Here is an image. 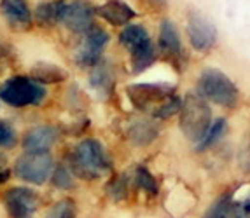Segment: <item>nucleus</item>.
<instances>
[{
  "label": "nucleus",
  "instance_id": "nucleus-12",
  "mask_svg": "<svg viewBox=\"0 0 250 218\" xmlns=\"http://www.w3.org/2000/svg\"><path fill=\"white\" fill-rule=\"evenodd\" d=\"M0 13L16 30H25L32 23V11L26 0H0Z\"/></svg>",
  "mask_w": 250,
  "mask_h": 218
},
{
  "label": "nucleus",
  "instance_id": "nucleus-22",
  "mask_svg": "<svg viewBox=\"0 0 250 218\" xmlns=\"http://www.w3.org/2000/svg\"><path fill=\"white\" fill-rule=\"evenodd\" d=\"M47 218H75V204L72 199L56 202L47 213Z\"/></svg>",
  "mask_w": 250,
  "mask_h": 218
},
{
  "label": "nucleus",
  "instance_id": "nucleus-30",
  "mask_svg": "<svg viewBox=\"0 0 250 218\" xmlns=\"http://www.w3.org/2000/svg\"><path fill=\"white\" fill-rule=\"evenodd\" d=\"M150 9H156V11H161V9L167 7V0H144Z\"/></svg>",
  "mask_w": 250,
  "mask_h": 218
},
{
  "label": "nucleus",
  "instance_id": "nucleus-13",
  "mask_svg": "<svg viewBox=\"0 0 250 218\" xmlns=\"http://www.w3.org/2000/svg\"><path fill=\"white\" fill-rule=\"evenodd\" d=\"M98 14L112 26L129 25V21L137 16L133 9L129 7L128 4H125L123 0H107L105 4H102L98 7Z\"/></svg>",
  "mask_w": 250,
  "mask_h": 218
},
{
  "label": "nucleus",
  "instance_id": "nucleus-14",
  "mask_svg": "<svg viewBox=\"0 0 250 218\" xmlns=\"http://www.w3.org/2000/svg\"><path fill=\"white\" fill-rule=\"evenodd\" d=\"M58 140V131L53 126H39L26 133L23 147L26 152H47Z\"/></svg>",
  "mask_w": 250,
  "mask_h": 218
},
{
  "label": "nucleus",
  "instance_id": "nucleus-26",
  "mask_svg": "<svg viewBox=\"0 0 250 218\" xmlns=\"http://www.w3.org/2000/svg\"><path fill=\"white\" fill-rule=\"evenodd\" d=\"M238 164H240L242 171L249 175L250 173V131L247 133L245 140H243L242 148H240V154H238Z\"/></svg>",
  "mask_w": 250,
  "mask_h": 218
},
{
  "label": "nucleus",
  "instance_id": "nucleus-6",
  "mask_svg": "<svg viewBox=\"0 0 250 218\" xmlns=\"http://www.w3.org/2000/svg\"><path fill=\"white\" fill-rule=\"evenodd\" d=\"M53 157L47 152H26L16 161L14 173L20 180L42 185L53 173Z\"/></svg>",
  "mask_w": 250,
  "mask_h": 218
},
{
  "label": "nucleus",
  "instance_id": "nucleus-23",
  "mask_svg": "<svg viewBox=\"0 0 250 218\" xmlns=\"http://www.w3.org/2000/svg\"><path fill=\"white\" fill-rule=\"evenodd\" d=\"M137 182L146 192L150 194V196L158 194V182H156L154 176L149 173V169L144 168V166H140V168L137 169Z\"/></svg>",
  "mask_w": 250,
  "mask_h": 218
},
{
  "label": "nucleus",
  "instance_id": "nucleus-28",
  "mask_svg": "<svg viewBox=\"0 0 250 218\" xmlns=\"http://www.w3.org/2000/svg\"><path fill=\"white\" fill-rule=\"evenodd\" d=\"M108 192H110V196H112L114 199H123V197H126V194H128V185H126L125 176L116 178V180L110 183V187H108Z\"/></svg>",
  "mask_w": 250,
  "mask_h": 218
},
{
  "label": "nucleus",
  "instance_id": "nucleus-16",
  "mask_svg": "<svg viewBox=\"0 0 250 218\" xmlns=\"http://www.w3.org/2000/svg\"><path fill=\"white\" fill-rule=\"evenodd\" d=\"M158 133H159V127L156 126L154 122L137 121L133 126L129 127L128 136H129V140L135 143V145H140V147H144V145H149V143L152 142L156 136H158Z\"/></svg>",
  "mask_w": 250,
  "mask_h": 218
},
{
  "label": "nucleus",
  "instance_id": "nucleus-10",
  "mask_svg": "<svg viewBox=\"0 0 250 218\" xmlns=\"http://www.w3.org/2000/svg\"><path fill=\"white\" fill-rule=\"evenodd\" d=\"M93 18H95V9L86 0H74L72 4L65 5L62 23L72 32L77 34H86L93 26Z\"/></svg>",
  "mask_w": 250,
  "mask_h": 218
},
{
  "label": "nucleus",
  "instance_id": "nucleus-5",
  "mask_svg": "<svg viewBox=\"0 0 250 218\" xmlns=\"http://www.w3.org/2000/svg\"><path fill=\"white\" fill-rule=\"evenodd\" d=\"M46 96V88L39 80L28 77H13L0 86V98L11 107L41 105Z\"/></svg>",
  "mask_w": 250,
  "mask_h": 218
},
{
  "label": "nucleus",
  "instance_id": "nucleus-21",
  "mask_svg": "<svg viewBox=\"0 0 250 218\" xmlns=\"http://www.w3.org/2000/svg\"><path fill=\"white\" fill-rule=\"evenodd\" d=\"M224 131H226V121H224V119H217L215 122H212V124H210L208 131L205 133L203 138L198 142L196 148H198V150H205V148H208L210 145H213L217 140L221 138L222 134H224Z\"/></svg>",
  "mask_w": 250,
  "mask_h": 218
},
{
  "label": "nucleus",
  "instance_id": "nucleus-17",
  "mask_svg": "<svg viewBox=\"0 0 250 218\" xmlns=\"http://www.w3.org/2000/svg\"><path fill=\"white\" fill-rule=\"evenodd\" d=\"M119 40H121V44L129 53H133L135 49H138V47H142L144 44L149 42L150 37L142 25H128L121 32V35H119Z\"/></svg>",
  "mask_w": 250,
  "mask_h": 218
},
{
  "label": "nucleus",
  "instance_id": "nucleus-15",
  "mask_svg": "<svg viewBox=\"0 0 250 218\" xmlns=\"http://www.w3.org/2000/svg\"><path fill=\"white\" fill-rule=\"evenodd\" d=\"M65 2L63 0H53L41 4L35 11V21L39 26H54L56 23H62L63 13H65Z\"/></svg>",
  "mask_w": 250,
  "mask_h": 218
},
{
  "label": "nucleus",
  "instance_id": "nucleus-27",
  "mask_svg": "<svg viewBox=\"0 0 250 218\" xmlns=\"http://www.w3.org/2000/svg\"><path fill=\"white\" fill-rule=\"evenodd\" d=\"M53 182L60 189H70L72 185H74L72 183L70 173H68V169L65 168V166H58V169H56L53 175Z\"/></svg>",
  "mask_w": 250,
  "mask_h": 218
},
{
  "label": "nucleus",
  "instance_id": "nucleus-8",
  "mask_svg": "<svg viewBox=\"0 0 250 218\" xmlns=\"http://www.w3.org/2000/svg\"><path fill=\"white\" fill-rule=\"evenodd\" d=\"M108 44V34L104 28H91L86 32V37L77 49V63L81 67H96L100 63V56Z\"/></svg>",
  "mask_w": 250,
  "mask_h": 218
},
{
  "label": "nucleus",
  "instance_id": "nucleus-11",
  "mask_svg": "<svg viewBox=\"0 0 250 218\" xmlns=\"http://www.w3.org/2000/svg\"><path fill=\"white\" fill-rule=\"evenodd\" d=\"M159 49L173 63H179L184 58L182 40H180L175 25L170 19H163L161 28H159Z\"/></svg>",
  "mask_w": 250,
  "mask_h": 218
},
{
  "label": "nucleus",
  "instance_id": "nucleus-25",
  "mask_svg": "<svg viewBox=\"0 0 250 218\" xmlns=\"http://www.w3.org/2000/svg\"><path fill=\"white\" fill-rule=\"evenodd\" d=\"M16 131L9 122L0 121V147L2 148H13L16 145Z\"/></svg>",
  "mask_w": 250,
  "mask_h": 218
},
{
  "label": "nucleus",
  "instance_id": "nucleus-29",
  "mask_svg": "<svg viewBox=\"0 0 250 218\" xmlns=\"http://www.w3.org/2000/svg\"><path fill=\"white\" fill-rule=\"evenodd\" d=\"M9 61V49L5 46H0V72L7 67Z\"/></svg>",
  "mask_w": 250,
  "mask_h": 218
},
{
  "label": "nucleus",
  "instance_id": "nucleus-3",
  "mask_svg": "<svg viewBox=\"0 0 250 218\" xmlns=\"http://www.w3.org/2000/svg\"><path fill=\"white\" fill-rule=\"evenodd\" d=\"M70 168L75 175L84 180H96L110 169L107 155L96 140H84L72 152Z\"/></svg>",
  "mask_w": 250,
  "mask_h": 218
},
{
  "label": "nucleus",
  "instance_id": "nucleus-1",
  "mask_svg": "<svg viewBox=\"0 0 250 218\" xmlns=\"http://www.w3.org/2000/svg\"><path fill=\"white\" fill-rule=\"evenodd\" d=\"M126 94L135 109L152 113L158 119L171 117L182 105L173 89L165 84H133L126 88Z\"/></svg>",
  "mask_w": 250,
  "mask_h": 218
},
{
  "label": "nucleus",
  "instance_id": "nucleus-4",
  "mask_svg": "<svg viewBox=\"0 0 250 218\" xmlns=\"http://www.w3.org/2000/svg\"><path fill=\"white\" fill-rule=\"evenodd\" d=\"M200 91L205 100H210L224 109H234L240 100L236 84L224 72L217 68H207L200 75Z\"/></svg>",
  "mask_w": 250,
  "mask_h": 218
},
{
  "label": "nucleus",
  "instance_id": "nucleus-2",
  "mask_svg": "<svg viewBox=\"0 0 250 218\" xmlns=\"http://www.w3.org/2000/svg\"><path fill=\"white\" fill-rule=\"evenodd\" d=\"M180 129L191 142H200L212 124L208 101L200 94L189 92L180 105Z\"/></svg>",
  "mask_w": 250,
  "mask_h": 218
},
{
  "label": "nucleus",
  "instance_id": "nucleus-24",
  "mask_svg": "<svg viewBox=\"0 0 250 218\" xmlns=\"http://www.w3.org/2000/svg\"><path fill=\"white\" fill-rule=\"evenodd\" d=\"M219 218H250V213L245 210L242 202H234L229 197V201L226 202L224 210H222Z\"/></svg>",
  "mask_w": 250,
  "mask_h": 218
},
{
  "label": "nucleus",
  "instance_id": "nucleus-18",
  "mask_svg": "<svg viewBox=\"0 0 250 218\" xmlns=\"http://www.w3.org/2000/svg\"><path fill=\"white\" fill-rule=\"evenodd\" d=\"M156 59V47L152 44V40H149L147 44H144L142 47H138L131 53V68L133 73H140L146 68H149L154 63Z\"/></svg>",
  "mask_w": 250,
  "mask_h": 218
},
{
  "label": "nucleus",
  "instance_id": "nucleus-7",
  "mask_svg": "<svg viewBox=\"0 0 250 218\" xmlns=\"http://www.w3.org/2000/svg\"><path fill=\"white\" fill-rule=\"evenodd\" d=\"M188 38L196 51L207 53L215 46L217 30L200 11H191L188 14Z\"/></svg>",
  "mask_w": 250,
  "mask_h": 218
},
{
  "label": "nucleus",
  "instance_id": "nucleus-9",
  "mask_svg": "<svg viewBox=\"0 0 250 218\" xmlns=\"http://www.w3.org/2000/svg\"><path fill=\"white\" fill-rule=\"evenodd\" d=\"M9 215L13 218H32L39 206V197L34 190L25 187H14L4 196Z\"/></svg>",
  "mask_w": 250,
  "mask_h": 218
},
{
  "label": "nucleus",
  "instance_id": "nucleus-19",
  "mask_svg": "<svg viewBox=\"0 0 250 218\" xmlns=\"http://www.w3.org/2000/svg\"><path fill=\"white\" fill-rule=\"evenodd\" d=\"M91 86L98 92H102V94H108V92L112 91L114 80H112V75H110V72H108L107 67H104V65H96L95 72L91 73Z\"/></svg>",
  "mask_w": 250,
  "mask_h": 218
},
{
  "label": "nucleus",
  "instance_id": "nucleus-20",
  "mask_svg": "<svg viewBox=\"0 0 250 218\" xmlns=\"http://www.w3.org/2000/svg\"><path fill=\"white\" fill-rule=\"evenodd\" d=\"M35 80L39 82H60L67 77V73L62 70L60 67H53V65H37L34 68Z\"/></svg>",
  "mask_w": 250,
  "mask_h": 218
},
{
  "label": "nucleus",
  "instance_id": "nucleus-31",
  "mask_svg": "<svg viewBox=\"0 0 250 218\" xmlns=\"http://www.w3.org/2000/svg\"><path fill=\"white\" fill-rule=\"evenodd\" d=\"M9 180V169L7 168H0V185L5 183Z\"/></svg>",
  "mask_w": 250,
  "mask_h": 218
}]
</instances>
